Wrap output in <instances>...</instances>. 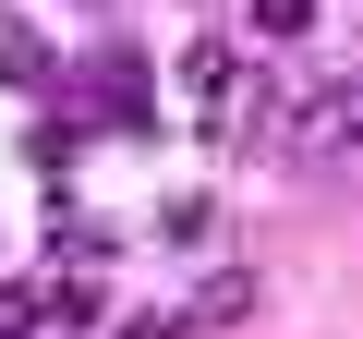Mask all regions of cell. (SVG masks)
Masks as SVG:
<instances>
[{"mask_svg":"<svg viewBox=\"0 0 363 339\" xmlns=\"http://www.w3.org/2000/svg\"><path fill=\"white\" fill-rule=\"evenodd\" d=\"M182 97H194V121H206V133H230V121H255V109H267V73L194 37V49H182Z\"/></svg>","mask_w":363,"mask_h":339,"instance_id":"obj_1","label":"cell"},{"mask_svg":"<svg viewBox=\"0 0 363 339\" xmlns=\"http://www.w3.org/2000/svg\"><path fill=\"white\" fill-rule=\"evenodd\" d=\"M85 97H97L109 121H145V61H133V49H97V61H85Z\"/></svg>","mask_w":363,"mask_h":339,"instance_id":"obj_2","label":"cell"},{"mask_svg":"<svg viewBox=\"0 0 363 339\" xmlns=\"http://www.w3.org/2000/svg\"><path fill=\"white\" fill-rule=\"evenodd\" d=\"M61 61H49V37H25V25H0V85H49Z\"/></svg>","mask_w":363,"mask_h":339,"instance_id":"obj_3","label":"cell"},{"mask_svg":"<svg viewBox=\"0 0 363 339\" xmlns=\"http://www.w3.org/2000/svg\"><path fill=\"white\" fill-rule=\"evenodd\" d=\"M0 339H49V291L37 279H0Z\"/></svg>","mask_w":363,"mask_h":339,"instance_id":"obj_4","label":"cell"},{"mask_svg":"<svg viewBox=\"0 0 363 339\" xmlns=\"http://www.w3.org/2000/svg\"><path fill=\"white\" fill-rule=\"evenodd\" d=\"M230 315H255V279H242V267H230V279H206V291H194V315H182V327H230Z\"/></svg>","mask_w":363,"mask_h":339,"instance_id":"obj_5","label":"cell"},{"mask_svg":"<svg viewBox=\"0 0 363 339\" xmlns=\"http://www.w3.org/2000/svg\"><path fill=\"white\" fill-rule=\"evenodd\" d=\"M255 37H315V0H242Z\"/></svg>","mask_w":363,"mask_h":339,"instance_id":"obj_6","label":"cell"},{"mask_svg":"<svg viewBox=\"0 0 363 339\" xmlns=\"http://www.w3.org/2000/svg\"><path fill=\"white\" fill-rule=\"evenodd\" d=\"M121 339H194V327H182V315H133Z\"/></svg>","mask_w":363,"mask_h":339,"instance_id":"obj_7","label":"cell"}]
</instances>
